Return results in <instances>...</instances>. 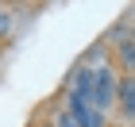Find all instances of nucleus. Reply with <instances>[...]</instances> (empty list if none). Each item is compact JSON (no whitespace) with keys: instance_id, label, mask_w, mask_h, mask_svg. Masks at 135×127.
<instances>
[{"instance_id":"3","label":"nucleus","mask_w":135,"mask_h":127,"mask_svg":"<svg viewBox=\"0 0 135 127\" xmlns=\"http://www.w3.org/2000/svg\"><path fill=\"white\" fill-rule=\"evenodd\" d=\"M50 127H77V119H73L70 112H66V104H62V108L50 112Z\"/></svg>"},{"instance_id":"4","label":"nucleus","mask_w":135,"mask_h":127,"mask_svg":"<svg viewBox=\"0 0 135 127\" xmlns=\"http://www.w3.org/2000/svg\"><path fill=\"white\" fill-rule=\"evenodd\" d=\"M127 35H131V42H135V19H131V23H127Z\"/></svg>"},{"instance_id":"2","label":"nucleus","mask_w":135,"mask_h":127,"mask_svg":"<svg viewBox=\"0 0 135 127\" xmlns=\"http://www.w3.org/2000/svg\"><path fill=\"white\" fill-rule=\"evenodd\" d=\"M12 31H16V8H8V4H0V42L8 39Z\"/></svg>"},{"instance_id":"1","label":"nucleus","mask_w":135,"mask_h":127,"mask_svg":"<svg viewBox=\"0 0 135 127\" xmlns=\"http://www.w3.org/2000/svg\"><path fill=\"white\" fill-rule=\"evenodd\" d=\"M112 116L120 119V123H135V73H120V77H116Z\"/></svg>"},{"instance_id":"5","label":"nucleus","mask_w":135,"mask_h":127,"mask_svg":"<svg viewBox=\"0 0 135 127\" xmlns=\"http://www.w3.org/2000/svg\"><path fill=\"white\" fill-rule=\"evenodd\" d=\"M39 127H50V119H46V123H39Z\"/></svg>"}]
</instances>
